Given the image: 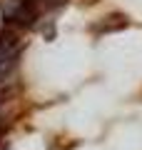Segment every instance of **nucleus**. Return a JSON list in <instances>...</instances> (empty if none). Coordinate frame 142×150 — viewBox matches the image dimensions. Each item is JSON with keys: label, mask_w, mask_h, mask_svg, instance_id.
Segmentation results:
<instances>
[{"label": "nucleus", "mask_w": 142, "mask_h": 150, "mask_svg": "<svg viewBox=\"0 0 142 150\" xmlns=\"http://www.w3.org/2000/svg\"><path fill=\"white\" fill-rule=\"evenodd\" d=\"M0 105H3V93H0Z\"/></svg>", "instance_id": "7ed1b4c3"}, {"label": "nucleus", "mask_w": 142, "mask_h": 150, "mask_svg": "<svg viewBox=\"0 0 142 150\" xmlns=\"http://www.w3.org/2000/svg\"><path fill=\"white\" fill-rule=\"evenodd\" d=\"M127 28V18L125 15H107L102 18L100 23H95L90 30L95 33V35H105V33H117V30H125Z\"/></svg>", "instance_id": "f03ea898"}, {"label": "nucleus", "mask_w": 142, "mask_h": 150, "mask_svg": "<svg viewBox=\"0 0 142 150\" xmlns=\"http://www.w3.org/2000/svg\"><path fill=\"white\" fill-rule=\"evenodd\" d=\"M0 15L8 25L30 28L40 18V8H35L30 0H0Z\"/></svg>", "instance_id": "f257e3e1"}]
</instances>
